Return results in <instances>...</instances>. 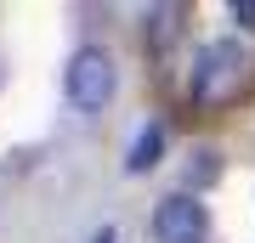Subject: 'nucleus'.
I'll use <instances>...</instances> for the list:
<instances>
[{"instance_id":"1","label":"nucleus","mask_w":255,"mask_h":243,"mask_svg":"<svg viewBox=\"0 0 255 243\" xmlns=\"http://www.w3.org/2000/svg\"><path fill=\"white\" fill-rule=\"evenodd\" d=\"M63 90H68V102L80 113H102L114 102V90H119L114 57L102 51V45H80V51L68 57V68H63Z\"/></svg>"},{"instance_id":"2","label":"nucleus","mask_w":255,"mask_h":243,"mask_svg":"<svg viewBox=\"0 0 255 243\" xmlns=\"http://www.w3.org/2000/svg\"><path fill=\"white\" fill-rule=\"evenodd\" d=\"M244 74H250L244 45H238V40H210L204 51H199V68H193V102H204V108H210V102L238 96Z\"/></svg>"},{"instance_id":"3","label":"nucleus","mask_w":255,"mask_h":243,"mask_svg":"<svg viewBox=\"0 0 255 243\" xmlns=\"http://www.w3.org/2000/svg\"><path fill=\"white\" fill-rule=\"evenodd\" d=\"M204 232H210V215H204V204L193 198V192L159 198V209H153V243H204Z\"/></svg>"},{"instance_id":"4","label":"nucleus","mask_w":255,"mask_h":243,"mask_svg":"<svg viewBox=\"0 0 255 243\" xmlns=\"http://www.w3.org/2000/svg\"><path fill=\"white\" fill-rule=\"evenodd\" d=\"M159 153H164V125H159V119H147V125H142V136L130 142V159H125V170H130V175L153 170V164H159Z\"/></svg>"},{"instance_id":"5","label":"nucleus","mask_w":255,"mask_h":243,"mask_svg":"<svg viewBox=\"0 0 255 243\" xmlns=\"http://www.w3.org/2000/svg\"><path fill=\"white\" fill-rule=\"evenodd\" d=\"M176 34H182V6H159V11H153V23H147V40H153L159 51H170Z\"/></svg>"},{"instance_id":"6","label":"nucleus","mask_w":255,"mask_h":243,"mask_svg":"<svg viewBox=\"0 0 255 243\" xmlns=\"http://www.w3.org/2000/svg\"><path fill=\"white\" fill-rule=\"evenodd\" d=\"M216 175H221V153H204V147H199V153H193V164H187V181H193V187H199V181L210 187Z\"/></svg>"},{"instance_id":"7","label":"nucleus","mask_w":255,"mask_h":243,"mask_svg":"<svg viewBox=\"0 0 255 243\" xmlns=\"http://www.w3.org/2000/svg\"><path fill=\"white\" fill-rule=\"evenodd\" d=\"M233 17H238V23H255V0H238V6H233Z\"/></svg>"},{"instance_id":"8","label":"nucleus","mask_w":255,"mask_h":243,"mask_svg":"<svg viewBox=\"0 0 255 243\" xmlns=\"http://www.w3.org/2000/svg\"><path fill=\"white\" fill-rule=\"evenodd\" d=\"M0 80H6V63H0Z\"/></svg>"}]
</instances>
